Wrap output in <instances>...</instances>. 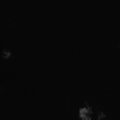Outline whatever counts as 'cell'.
Returning a JSON list of instances; mask_svg holds the SVG:
<instances>
[{"mask_svg":"<svg viewBox=\"0 0 120 120\" xmlns=\"http://www.w3.org/2000/svg\"><path fill=\"white\" fill-rule=\"evenodd\" d=\"M11 54H12V52H11L10 50L8 49V48H4V49L1 51V57H2L4 60L9 59L10 56H11Z\"/></svg>","mask_w":120,"mask_h":120,"instance_id":"1","label":"cell"},{"mask_svg":"<svg viewBox=\"0 0 120 120\" xmlns=\"http://www.w3.org/2000/svg\"><path fill=\"white\" fill-rule=\"evenodd\" d=\"M106 113L102 111H98L97 113V120H104L106 118Z\"/></svg>","mask_w":120,"mask_h":120,"instance_id":"2","label":"cell"}]
</instances>
